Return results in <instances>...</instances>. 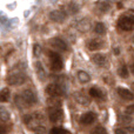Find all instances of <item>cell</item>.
<instances>
[{"mask_svg":"<svg viewBox=\"0 0 134 134\" xmlns=\"http://www.w3.org/2000/svg\"><path fill=\"white\" fill-rule=\"evenodd\" d=\"M23 121L31 131H34L35 133L38 132H45V126L42 124L44 121V116L40 113H33V114H27L23 118Z\"/></svg>","mask_w":134,"mask_h":134,"instance_id":"cell-1","label":"cell"},{"mask_svg":"<svg viewBox=\"0 0 134 134\" xmlns=\"http://www.w3.org/2000/svg\"><path fill=\"white\" fill-rule=\"evenodd\" d=\"M65 88L59 83H49L46 86V93L49 98H59L65 94Z\"/></svg>","mask_w":134,"mask_h":134,"instance_id":"cell-2","label":"cell"},{"mask_svg":"<svg viewBox=\"0 0 134 134\" xmlns=\"http://www.w3.org/2000/svg\"><path fill=\"white\" fill-rule=\"evenodd\" d=\"M48 59H49V64H51V69L52 71L59 72L63 69L64 64H63V59L55 52H48Z\"/></svg>","mask_w":134,"mask_h":134,"instance_id":"cell-3","label":"cell"},{"mask_svg":"<svg viewBox=\"0 0 134 134\" xmlns=\"http://www.w3.org/2000/svg\"><path fill=\"white\" fill-rule=\"evenodd\" d=\"M118 26L122 31L134 30V15H122L118 20Z\"/></svg>","mask_w":134,"mask_h":134,"instance_id":"cell-4","label":"cell"},{"mask_svg":"<svg viewBox=\"0 0 134 134\" xmlns=\"http://www.w3.org/2000/svg\"><path fill=\"white\" fill-rule=\"evenodd\" d=\"M26 81H27V76L24 73H20V72L11 74V75H8V78H7V82L11 86H20V85H23V83H25Z\"/></svg>","mask_w":134,"mask_h":134,"instance_id":"cell-5","label":"cell"},{"mask_svg":"<svg viewBox=\"0 0 134 134\" xmlns=\"http://www.w3.org/2000/svg\"><path fill=\"white\" fill-rule=\"evenodd\" d=\"M20 97L23 98V100L25 101L26 106L30 107L32 106V105L37 104L38 99H37V95H35V93L33 92L32 90H25L23 91V93L20 94Z\"/></svg>","mask_w":134,"mask_h":134,"instance_id":"cell-6","label":"cell"},{"mask_svg":"<svg viewBox=\"0 0 134 134\" xmlns=\"http://www.w3.org/2000/svg\"><path fill=\"white\" fill-rule=\"evenodd\" d=\"M48 15L53 23H64L67 18V13L64 9H54V11L49 12Z\"/></svg>","mask_w":134,"mask_h":134,"instance_id":"cell-7","label":"cell"},{"mask_svg":"<svg viewBox=\"0 0 134 134\" xmlns=\"http://www.w3.org/2000/svg\"><path fill=\"white\" fill-rule=\"evenodd\" d=\"M48 116L52 122H59L64 118V112L61 108H49Z\"/></svg>","mask_w":134,"mask_h":134,"instance_id":"cell-8","label":"cell"},{"mask_svg":"<svg viewBox=\"0 0 134 134\" xmlns=\"http://www.w3.org/2000/svg\"><path fill=\"white\" fill-rule=\"evenodd\" d=\"M73 98H74V100H75L79 105H82V106H88V105H90V102H91L90 98H88L83 92H81V91L74 92L73 93Z\"/></svg>","mask_w":134,"mask_h":134,"instance_id":"cell-9","label":"cell"},{"mask_svg":"<svg viewBox=\"0 0 134 134\" xmlns=\"http://www.w3.org/2000/svg\"><path fill=\"white\" fill-rule=\"evenodd\" d=\"M76 30L80 33H87L91 30V20L88 18H82L76 23Z\"/></svg>","mask_w":134,"mask_h":134,"instance_id":"cell-10","label":"cell"},{"mask_svg":"<svg viewBox=\"0 0 134 134\" xmlns=\"http://www.w3.org/2000/svg\"><path fill=\"white\" fill-rule=\"evenodd\" d=\"M51 45L54 47L55 49H58V51H67V44L65 41H64L61 38H53V39H51Z\"/></svg>","mask_w":134,"mask_h":134,"instance_id":"cell-11","label":"cell"},{"mask_svg":"<svg viewBox=\"0 0 134 134\" xmlns=\"http://www.w3.org/2000/svg\"><path fill=\"white\" fill-rule=\"evenodd\" d=\"M95 119H97V114L93 112H87L80 116V122L82 125H91L95 121Z\"/></svg>","mask_w":134,"mask_h":134,"instance_id":"cell-12","label":"cell"},{"mask_svg":"<svg viewBox=\"0 0 134 134\" xmlns=\"http://www.w3.org/2000/svg\"><path fill=\"white\" fill-rule=\"evenodd\" d=\"M86 46H87V48L90 49V51H99L100 48H102L104 42L99 39H91L87 41Z\"/></svg>","mask_w":134,"mask_h":134,"instance_id":"cell-13","label":"cell"},{"mask_svg":"<svg viewBox=\"0 0 134 134\" xmlns=\"http://www.w3.org/2000/svg\"><path fill=\"white\" fill-rule=\"evenodd\" d=\"M92 61L94 65H97L99 67H104V66H106V64H107V58L104 55V54L98 53V54H94V55L92 57Z\"/></svg>","mask_w":134,"mask_h":134,"instance_id":"cell-14","label":"cell"},{"mask_svg":"<svg viewBox=\"0 0 134 134\" xmlns=\"http://www.w3.org/2000/svg\"><path fill=\"white\" fill-rule=\"evenodd\" d=\"M116 92H118L119 97H121L124 100H133L134 99V94L131 91H128L127 88L119 87L118 90H116Z\"/></svg>","mask_w":134,"mask_h":134,"instance_id":"cell-15","label":"cell"},{"mask_svg":"<svg viewBox=\"0 0 134 134\" xmlns=\"http://www.w3.org/2000/svg\"><path fill=\"white\" fill-rule=\"evenodd\" d=\"M35 71H37L38 78H39L41 81H44L45 79H46V76H47L46 71H45L44 65H42L40 61H37V63H35Z\"/></svg>","mask_w":134,"mask_h":134,"instance_id":"cell-16","label":"cell"},{"mask_svg":"<svg viewBox=\"0 0 134 134\" xmlns=\"http://www.w3.org/2000/svg\"><path fill=\"white\" fill-rule=\"evenodd\" d=\"M90 95L93 97V98H95V99H105V98H106L105 92L102 90H100V88H98V87L90 88Z\"/></svg>","mask_w":134,"mask_h":134,"instance_id":"cell-17","label":"cell"},{"mask_svg":"<svg viewBox=\"0 0 134 134\" xmlns=\"http://www.w3.org/2000/svg\"><path fill=\"white\" fill-rule=\"evenodd\" d=\"M95 6H97V9L100 13H106V12H108L109 9H111V4H109L108 1H106V0L98 1L97 4H95Z\"/></svg>","mask_w":134,"mask_h":134,"instance_id":"cell-18","label":"cell"},{"mask_svg":"<svg viewBox=\"0 0 134 134\" xmlns=\"http://www.w3.org/2000/svg\"><path fill=\"white\" fill-rule=\"evenodd\" d=\"M76 76H78V80L80 81L81 83H87L88 81L91 80L90 74H88L87 72H85V71H79L78 74H76Z\"/></svg>","mask_w":134,"mask_h":134,"instance_id":"cell-19","label":"cell"},{"mask_svg":"<svg viewBox=\"0 0 134 134\" xmlns=\"http://www.w3.org/2000/svg\"><path fill=\"white\" fill-rule=\"evenodd\" d=\"M67 8H68V13L72 14V15H74V14L79 13V11H80V6H79L76 2L72 1L68 4V6H67Z\"/></svg>","mask_w":134,"mask_h":134,"instance_id":"cell-20","label":"cell"},{"mask_svg":"<svg viewBox=\"0 0 134 134\" xmlns=\"http://www.w3.org/2000/svg\"><path fill=\"white\" fill-rule=\"evenodd\" d=\"M9 97H11V92L8 88H2L0 91V102H6L8 101Z\"/></svg>","mask_w":134,"mask_h":134,"instance_id":"cell-21","label":"cell"},{"mask_svg":"<svg viewBox=\"0 0 134 134\" xmlns=\"http://www.w3.org/2000/svg\"><path fill=\"white\" fill-rule=\"evenodd\" d=\"M48 106L49 108H61V101L58 98H49Z\"/></svg>","mask_w":134,"mask_h":134,"instance_id":"cell-22","label":"cell"},{"mask_svg":"<svg viewBox=\"0 0 134 134\" xmlns=\"http://www.w3.org/2000/svg\"><path fill=\"white\" fill-rule=\"evenodd\" d=\"M9 119H11V114H9V112L7 111L6 108L1 107V108H0V120L4 121V122H7Z\"/></svg>","mask_w":134,"mask_h":134,"instance_id":"cell-23","label":"cell"},{"mask_svg":"<svg viewBox=\"0 0 134 134\" xmlns=\"http://www.w3.org/2000/svg\"><path fill=\"white\" fill-rule=\"evenodd\" d=\"M94 31L97 34H105V33H106V26L102 23H98L94 27Z\"/></svg>","mask_w":134,"mask_h":134,"instance_id":"cell-24","label":"cell"},{"mask_svg":"<svg viewBox=\"0 0 134 134\" xmlns=\"http://www.w3.org/2000/svg\"><path fill=\"white\" fill-rule=\"evenodd\" d=\"M118 74L121 76V78H124V79L128 78V68H127V66L122 65V66L119 67V68H118Z\"/></svg>","mask_w":134,"mask_h":134,"instance_id":"cell-25","label":"cell"},{"mask_svg":"<svg viewBox=\"0 0 134 134\" xmlns=\"http://www.w3.org/2000/svg\"><path fill=\"white\" fill-rule=\"evenodd\" d=\"M41 52H42L41 46H40L39 44H34V46H33V57L39 58L40 54H41Z\"/></svg>","mask_w":134,"mask_h":134,"instance_id":"cell-26","label":"cell"},{"mask_svg":"<svg viewBox=\"0 0 134 134\" xmlns=\"http://www.w3.org/2000/svg\"><path fill=\"white\" fill-rule=\"evenodd\" d=\"M49 134H68V132L63 127H54L49 131Z\"/></svg>","mask_w":134,"mask_h":134,"instance_id":"cell-27","label":"cell"},{"mask_svg":"<svg viewBox=\"0 0 134 134\" xmlns=\"http://www.w3.org/2000/svg\"><path fill=\"white\" fill-rule=\"evenodd\" d=\"M91 134H108V133H107L106 128H104L102 126H97V127L92 131Z\"/></svg>","mask_w":134,"mask_h":134,"instance_id":"cell-28","label":"cell"},{"mask_svg":"<svg viewBox=\"0 0 134 134\" xmlns=\"http://www.w3.org/2000/svg\"><path fill=\"white\" fill-rule=\"evenodd\" d=\"M120 121L121 122H125V124H130L132 122V118L128 115H121L120 116Z\"/></svg>","mask_w":134,"mask_h":134,"instance_id":"cell-29","label":"cell"},{"mask_svg":"<svg viewBox=\"0 0 134 134\" xmlns=\"http://www.w3.org/2000/svg\"><path fill=\"white\" fill-rule=\"evenodd\" d=\"M126 112H127L128 114H134V105H131V106H128L127 108H126Z\"/></svg>","mask_w":134,"mask_h":134,"instance_id":"cell-30","label":"cell"},{"mask_svg":"<svg viewBox=\"0 0 134 134\" xmlns=\"http://www.w3.org/2000/svg\"><path fill=\"white\" fill-rule=\"evenodd\" d=\"M19 23L18 19H12V20H9V25H11V27H14V26H16V24Z\"/></svg>","mask_w":134,"mask_h":134,"instance_id":"cell-31","label":"cell"},{"mask_svg":"<svg viewBox=\"0 0 134 134\" xmlns=\"http://www.w3.org/2000/svg\"><path fill=\"white\" fill-rule=\"evenodd\" d=\"M115 134H127L125 130H121V128H116L115 130Z\"/></svg>","mask_w":134,"mask_h":134,"instance_id":"cell-32","label":"cell"},{"mask_svg":"<svg viewBox=\"0 0 134 134\" xmlns=\"http://www.w3.org/2000/svg\"><path fill=\"white\" fill-rule=\"evenodd\" d=\"M7 131H6V128L5 127H0V134H5Z\"/></svg>","mask_w":134,"mask_h":134,"instance_id":"cell-33","label":"cell"},{"mask_svg":"<svg viewBox=\"0 0 134 134\" xmlns=\"http://www.w3.org/2000/svg\"><path fill=\"white\" fill-rule=\"evenodd\" d=\"M114 54H115V55L120 54V49H119V48H115V49H114Z\"/></svg>","mask_w":134,"mask_h":134,"instance_id":"cell-34","label":"cell"},{"mask_svg":"<svg viewBox=\"0 0 134 134\" xmlns=\"http://www.w3.org/2000/svg\"><path fill=\"white\" fill-rule=\"evenodd\" d=\"M131 72H132V73L134 74V61L132 64H131Z\"/></svg>","mask_w":134,"mask_h":134,"instance_id":"cell-35","label":"cell"},{"mask_svg":"<svg viewBox=\"0 0 134 134\" xmlns=\"http://www.w3.org/2000/svg\"><path fill=\"white\" fill-rule=\"evenodd\" d=\"M35 134H45V132H38V133H35Z\"/></svg>","mask_w":134,"mask_h":134,"instance_id":"cell-36","label":"cell"},{"mask_svg":"<svg viewBox=\"0 0 134 134\" xmlns=\"http://www.w3.org/2000/svg\"><path fill=\"white\" fill-rule=\"evenodd\" d=\"M51 1H52V2H54V1H57V0H51Z\"/></svg>","mask_w":134,"mask_h":134,"instance_id":"cell-37","label":"cell"},{"mask_svg":"<svg viewBox=\"0 0 134 134\" xmlns=\"http://www.w3.org/2000/svg\"><path fill=\"white\" fill-rule=\"evenodd\" d=\"M133 42H134V34H133Z\"/></svg>","mask_w":134,"mask_h":134,"instance_id":"cell-38","label":"cell"},{"mask_svg":"<svg viewBox=\"0 0 134 134\" xmlns=\"http://www.w3.org/2000/svg\"><path fill=\"white\" fill-rule=\"evenodd\" d=\"M133 88H134V83H133Z\"/></svg>","mask_w":134,"mask_h":134,"instance_id":"cell-39","label":"cell"}]
</instances>
